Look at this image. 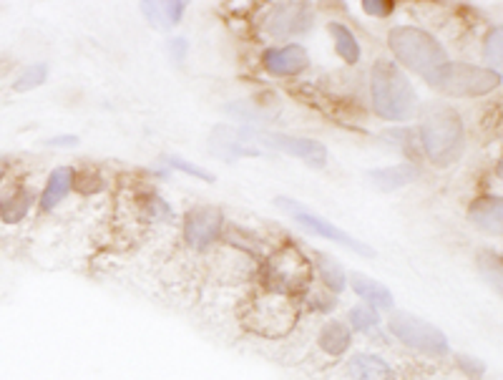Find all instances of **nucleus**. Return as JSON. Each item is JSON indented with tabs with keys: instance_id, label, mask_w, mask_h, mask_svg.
Wrapping results in <instances>:
<instances>
[{
	"instance_id": "obj_29",
	"label": "nucleus",
	"mask_w": 503,
	"mask_h": 380,
	"mask_svg": "<svg viewBox=\"0 0 503 380\" xmlns=\"http://www.w3.org/2000/svg\"><path fill=\"white\" fill-rule=\"evenodd\" d=\"M161 161H164V164H167L169 169H177V171H181V174H189V177H194V180L214 181V174H209V171H204V169L197 167V164H191V161H187V159L169 154V157H164V159H161Z\"/></svg>"
},
{
	"instance_id": "obj_25",
	"label": "nucleus",
	"mask_w": 503,
	"mask_h": 380,
	"mask_svg": "<svg viewBox=\"0 0 503 380\" xmlns=\"http://www.w3.org/2000/svg\"><path fill=\"white\" fill-rule=\"evenodd\" d=\"M479 269H481L483 280L491 285L493 290L503 297V258L496 252H481L479 255Z\"/></svg>"
},
{
	"instance_id": "obj_6",
	"label": "nucleus",
	"mask_w": 503,
	"mask_h": 380,
	"mask_svg": "<svg viewBox=\"0 0 503 380\" xmlns=\"http://www.w3.org/2000/svg\"><path fill=\"white\" fill-rule=\"evenodd\" d=\"M392 56L402 68L428 76L430 71H436L443 63H448V54L443 45L438 44L430 34H425L423 28L415 25H398L388 35Z\"/></svg>"
},
{
	"instance_id": "obj_23",
	"label": "nucleus",
	"mask_w": 503,
	"mask_h": 380,
	"mask_svg": "<svg viewBox=\"0 0 503 380\" xmlns=\"http://www.w3.org/2000/svg\"><path fill=\"white\" fill-rule=\"evenodd\" d=\"M345 323L353 333L370 336V333H375V330L381 327L382 317L375 307H370V305H365V302H360V305H353V307L347 310Z\"/></svg>"
},
{
	"instance_id": "obj_13",
	"label": "nucleus",
	"mask_w": 503,
	"mask_h": 380,
	"mask_svg": "<svg viewBox=\"0 0 503 380\" xmlns=\"http://www.w3.org/2000/svg\"><path fill=\"white\" fill-rule=\"evenodd\" d=\"M262 66L272 76H297L305 68L310 66V56H307V48L300 44H287L280 48H267L262 54Z\"/></svg>"
},
{
	"instance_id": "obj_30",
	"label": "nucleus",
	"mask_w": 503,
	"mask_h": 380,
	"mask_svg": "<svg viewBox=\"0 0 503 380\" xmlns=\"http://www.w3.org/2000/svg\"><path fill=\"white\" fill-rule=\"evenodd\" d=\"M450 363L456 365L460 375H466L469 380H481L486 375V365H483V360L473 358V356H453Z\"/></svg>"
},
{
	"instance_id": "obj_34",
	"label": "nucleus",
	"mask_w": 503,
	"mask_h": 380,
	"mask_svg": "<svg viewBox=\"0 0 503 380\" xmlns=\"http://www.w3.org/2000/svg\"><path fill=\"white\" fill-rule=\"evenodd\" d=\"M169 54L177 56V61H181V58L187 56V41H184V38H174V41L169 44Z\"/></svg>"
},
{
	"instance_id": "obj_3",
	"label": "nucleus",
	"mask_w": 503,
	"mask_h": 380,
	"mask_svg": "<svg viewBox=\"0 0 503 380\" xmlns=\"http://www.w3.org/2000/svg\"><path fill=\"white\" fill-rule=\"evenodd\" d=\"M370 99L382 122H408L418 112L413 86L392 61H375L370 68Z\"/></svg>"
},
{
	"instance_id": "obj_15",
	"label": "nucleus",
	"mask_w": 503,
	"mask_h": 380,
	"mask_svg": "<svg viewBox=\"0 0 503 380\" xmlns=\"http://www.w3.org/2000/svg\"><path fill=\"white\" fill-rule=\"evenodd\" d=\"M392 380H469L460 375L453 363L446 360H425L413 358L402 363L392 373Z\"/></svg>"
},
{
	"instance_id": "obj_10",
	"label": "nucleus",
	"mask_w": 503,
	"mask_h": 380,
	"mask_svg": "<svg viewBox=\"0 0 503 380\" xmlns=\"http://www.w3.org/2000/svg\"><path fill=\"white\" fill-rule=\"evenodd\" d=\"M247 132V129H245ZM247 136H255L262 144L269 149H277L282 154L302 159L307 167L324 169L327 167V149L314 139H305V136H290L280 134V132H247Z\"/></svg>"
},
{
	"instance_id": "obj_24",
	"label": "nucleus",
	"mask_w": 503,
	"mask_h": 380,
	"mask_svg": "<svg viewBox=\"0 0 503 380\" xmlns=\"http://www.w3.org/2000/svg\"><path fill=\"white\" fill-rule=\"evenodd\" d=\"M300 302H302V313L307 310V313H313V315H330L333 310H335L337 295L327 292L324 287H317V285H313V287L307 290V295H305Z\"/></svg>"
},
{
	"instance_id": "obj_5",
	"label": "nucleus",
	"mask_w": 503,
	"mask_h": 380,
	"mask_svg": "<svg viewBox=\"0 0 503 380\" xmlns=\"http://www.w3.org/2000/svg\"><path fill=\"white\" fill-rule=\"evenodd\" d=\"M388 336L398 340L402 347H408L418 358L425 360H446L450 358V343L446 333L428 323L418 315L405 313V310H392L388 317Z\"/></svg>"
},
{
	"instance_id": "obj_9",
	"label": "nucleus",
	"mask_w": 503,
	"mask_h": 380,
	"mask_svg": "<svg viewBox=\"0 0 503 380\" xmlns=\"http://www.w3.org/2000/svg\"><path fill=\"white\" fill-rule=\"evenodd\" d=\"M392 373L395 365H391L382 356L370 350H355L337 360L320 380H392Z\"/></svg>"
},
{
	"instance_id": "obj_21",
	"label": "nucleus",
	"mask_w": 503,
	"mask_h": 380,
	"mask_svg": "<svg viewBox=\"0 0 503 380\" xmlns=\"http://www.w3.org/2000/svg\"><path fill=\"white\" fill-rule=\"evenodd\" d=\"M31 207H34V191L28 187H18L15 191H11V197L0 201V219L5 224L23 222L31 212Z\"/></svg>"
},
{
	"instance_id": "obj_19",
	"label": "nucleus",
	"mask_w": 503,
	"mask_h": 380,
	"mask_svg": "<svg viewBox=\"0 0 503 380\" xmlns=\"http://www.w3.org/2000/svg\"><path fill=\"white\" fill-rule=\"evenodd\" d=\"M370 181L382 191L402 190L408 184H413L421 177V167L418 164H398V167H382L370 171Z\"/></svg>"
},
{
	"instance_id": "obj_33",
	"label": "nucleus",
	"mask_w": 503,
	"mask_h": 380,
	"mask_svg": "<svg viewBox=\"0 0 503 380\" xmlns=\"http://www.w3.org/2000/svg\"><path fill=\"white\" fill-rule=\"evenodd\" d=\"M45 144H48V146H61V149H66V146H76V144H79V136H73V134L51 136V139H48Z\"/></svg>"
},
{
	"instance_id": "obj_7",
	"label": "nucleus",
	"mask_w": 503,
	"mask_h": 380,
	"mask_svg": "<svg viewBox=\"0 0 503 380\" xmlns=\"http://www.w3.org/2000/svg\"><path fill=\"white\" fill-rule=\"evenodd\" d=\"M430 89L440 91L456 99H479L488 96L501 86V73L488 66H470V63H443L436 71L423 76Z\"/></svg>"
},
{
	"instance_id": "obj_26",
	"label": "nucleus",
	"mask_w": 503,
	"mask_h": 380,
	"mask_svg": "<svg viewBox=\"0 0 503 380\" xmlns=\"http://www.w3.org/2000/svg\"><path fill=\"white\" fill-rule=\"evenodd\" d=\"M483 61L488 63L491 71H503V25L491 28L486 41H483Z\"/></svg>"
},
{
	"instance_id": "obj_20",
	"label": "nucleus",
	"mask_w": 503,
	"mask_h": 380,
	"mask_svg": "<svg viewBox=\"0 0 503 380\" xmlns=\"http://www.w3.org/2000/svg\"><path fill=\"white\" fill-rule=\"evenodd\" d=\"M314 272L323 282V287L333 295H343L347 287V272L337 259L327 255H314Z\"/></svg>"
},
{
	"instance_id": "obj_28",
	"label": "nucleus",
	"mask_w": 503,
	"mask_h": 380,
	"mask_svg": "<svg viewBox=\"0 0 503 380\" xmlns=\"http://www.w3.org/2000/svg\"><path fill=\"white\" fill-rule=\"evenodd\" d=\"M139 207H141V212L154 222V219H169L171 217V207H169L167 201L161 200L159 194L154 191H146L144 197L139 200Z\"/></svg>"
},
{
	"instance_id": "obj_32",
	"label": "nucleus",
	"mask_w": 503,
	"mask_h": 380,
	"mask_svg": "<svg viewBox=\"0 0 503 380\" xmlns=\"http://www.w3.org/2000/svg\"><path fill=\"white\" fill-rule=\"evenodd\" d=\"M184 13H187V3H161V21L167 23V25H177V23L184 18Z\"/></svg>"
},
{
	"instance_id": "obj_2",
	"label": "nucleus",
	"mask_w": 503,
	"mask_h": 380,
	"mask_svg": "<svg viewBox=\"0 0 503 380\" xmlns=\"http://www.w3.org/2000/svg\"><path fill=\"white\" fill-rule=\"evenodd\" d=\"M418 141L425 157L436 167H450L460 157L466 144L460 116L446 103H430L418 126Z\"/></svg>"
},
{
	"instance_id": "obj_14",
	"label": "nucleus",
	"mask_w": 503,
	"mask_h": 380,
	"mask_svg": "<svg viewBox=\"0 0 503 380\" xmlns=\"http://www.w3.org/2000/svg\"><path fill=\"white\" fill-rule=\"evenodd\" d=\"M353 330L347 327L345 320H337V317H327L317 333H314V347L323 353L327 360H343L345 356H350L353 350Z\"/></svg>"
},
{
	"instance_id": "obj_17",
	"label": "nucleus",
	"mask_w": 503,
	"mask_h": 380,
	"mask_svg": "<svg viewBox=\"0 0 503 380\" xmlns=\"http://www.w3.org/2000/svg\"><path fill=\"white\" fill-rule=\"evenodd\" d=\"M469 219L488 232H503V197H479L470 204Z\"/></svg>"
},
{
	"instance_id": "obj_22",
	"label": "nucleus",
	"mask_w": 503,
	"mask_h": 380,
	"mask_svg": "<svg viewBox=\"0 0 503 380\" xmlns=\"http://www.w3.org/2000/svg\"><path fill=\"white\" fill-rule=\"evenodd\" d=\"M330 35H333V41H335L337 56L343 58L347 66H355L360 61L358 35L353 34L347 25H343V23H330Z\"/></svg>"
},
{
	"instance_id": "obj_11",
	"label": "nucleus",
	"mask_w": 503,
	"mask_h": 380,
	"mask_svg": "<svg viewBox=\"0 0 503 380\" xmlns=\"http://www.w3.org/2000/svg\"><path fill=\"white\" fill-rule=\"evenodd\" d=\"M224 232V217L217 207L201 204V207H191L187 217H184V239L191 249L204 252L222 237Z\"/></svg>"
},
{
	"instance_id": "obj_4",
	"label": "nucleus",
	"mask_w": 503,
	"mask_h": 380,
	"mask_svg": "<svg viewBox=\"0 0 503 380\" xmlns=\"http://www.w3.org/2000/svg\"><path fill=\"white\" fill-rule=\"evenodd\" d=\"M259 287L272 292H282L302 300L314 285V265L302 255L297 247H280L275 249L259 269Z\"/></svg>"
},
{
	"instance_id": "obj_31",
	"label": "nucleus",
	"mask_w": 503,
	"mask_h": 380,
	"mask_svg": "<svg viewBox=\"0 0 503 380\" xmlns=\"http://www.w3.org/2000/svg\"><path fill=\"white\" fill-rule=\"evenodd\" d=\"M363 11L372 18H388L395 11V3L392 0H363Z\"/></svg>"
},
{
	"instance_id": "obj_8",
	"label": "nucleus",
	"mask_w": 503,
	"mask_h": 380,
	"mask_svg": "<svg viewBox=\"0 0 503 380\" xmlns=\"http://www.w3.org/2000/svg\"><path fill=\"white\" fill-rule=\"evenodd\" d=\"M275 204H277L280 209H285V212H290L292 219L300 224V227H305L307 232L323 237V239H330V242H335V245L347 247V249L358 252L360 258H375V249H372V247H368L365 242H360V239H355L353 235L343 232L340 227H335L333 222L323 219L320 214L310 212V209H307L305 204H300V201L290 200V197H277Z\"/></svg>"
},
{
	"instance_id": "obj_35",
	"label": "nucleus",
	"mask_w": 503,
	"mask_h": 380,
	"mask_svg": "<svg viewBox=\"0 0 503 380\" xmlns=\"http://www.w3.org/2000/svg\"><path fill=\"white\" fill-rule=\"evenodd\" d=\"M11 171V159H5V157H0V181L5 180V174Z\"/></svg>"
},
{
	"instance_id": "obj_18",
	"label": "nucleus",
	"mask_w": 503,
	"mask_h": 380,
	"mask_svg": "<svg viewBox=\"0 0 503 380\" xmlns=\"http://www.w3.org/2000/svg\"><path fill=\"white\" fill-rule=\"evenodd\" d=\"M73 190V169L71 167H58L51 171V177L45 180V187L41 191V209L51 212L53 207H58L61 201L66 200Z\"/></svg>"
},
{
	"instance_id": "obj_1",
	"label": "nucleus",
	"mask_w": 503,
	"mask_h": 380,
	"mask_svg": "<svg viewBox=\"0 0 503 380\" xmlns=\"http://www.w3.org/2000/svg\"><path fill=\"white\" fill-rule=\"evenodd\" d=\"M302 315V302L282 292L259 287L239 307V325L252 336L265 340H282L297 327Z\"/></svg>"
},
{
	"instance_id": "obj_12",
	"label": "nucleus",
	"mask_w": 503,
	"mask_h": 380,
	"mask_svg": "<svg viewBox=\"0 0 503 380\" xmlns=\"http://www.w3.org/2000/svg\"><path fill=\"white\" fill-rule=\"evenodd\" d=\"M313 21L314 13L307 3H277L265 21V31L272 38H287V35L305 34Z\"/></svg>"
},
{
	"instance_id": "obj_16",
	"label": "nucleus",
	"mask_w": 503,
	"mask_h": 380,
	"mask_svg": "<svg viewBox=\"0 0 503 380\" xmlns=\"http://www.w3.org/2000/svg\"><path fill=\"white\" fill-rule=\"evenodd\" d=\"M347 285L353 287V292L358 295L360 300L370 307H375L378 313H392L395 310V297L382 282L365 278L360 272H353V275H347Z\"/></svg>"
},
{
	"instance_id": "obj_36",
	"label": "nucleus",
	"mask_w": 503,
	"mask_h": 380,
	"mask_svg": "<svg viewBox=\"0 0 503 380\" xmlns=\"http://www.w3.org/2000/svg\"><path fill=\"white\" fill-rule=\"evenodd\" d=\"M496 177H498V180H503V157L498 159V164H496Z\"/></svg>"
},
{
	"instance_id": "obj_27",
	"label": "nucleus",
	"mask_w": 503,
	"mask_h": 380,
	"mask_svg": "<svg viewBox=\"0 0 503 380\" xmlns=\"http://www.w3.org/2000/svg\"><path fill=\"white\" fill-rule=\"evenodd\" d=\"M45 79H48V66H45V63H35V66L25 68L21 76L15 79V83H13V91H18V93L34 91V89H38V86H44Z\"/></svg>"
}]
</instances>
